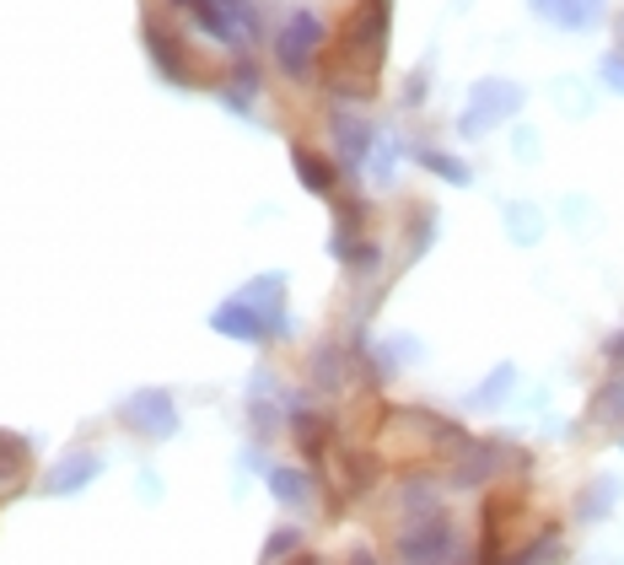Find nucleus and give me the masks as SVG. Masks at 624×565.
Instances as JSON below:
<instances>
[{
    "label": "nucleus",
    "mask_w": 624,
    "mask_h": 565,
    "mask_svg": "<svg viewBox=\"0 0 624 565\" xmlns=\"http://www.w3.org/2000/svg\"><path fill=\"white\" fill-rule=\"evenodd\" d=\"M156 405H161V394H141V399H130L124 420H130V425H152L156 436H161V431H172V420H167V414H156Z\"/></svg>",
    "instance_id": "nucleus-1"
},
{
    "label": "nucleus",
    "mask_w": 624,
    "mask_h": 565,
    "mask_svg": "<svg viewBox=\"0 0 624 565\" xmlns=\"http://www.w3.org/2000/svg\"><path fill=\"white\" fill-rule=\"evenodd\" d=\"M98 474V458H70L59 474H54V490H76L81 479H92Z\"/></svg>",
    "instance_id": "nucleus-2"
}]
</instances>
